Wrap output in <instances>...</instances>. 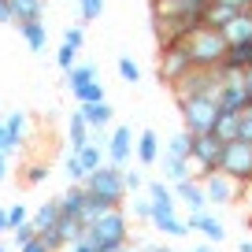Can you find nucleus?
Wrapping results in <instances>:
<instances>
[{"mask_svg":"<svg viewBox=\"0 0 252 252\" xmlns=\"http://www.w3.org/2000/svg\"><path fill=\"white\" fill-rule=\"evenodd\" d=\"M15 149H19V141L11 137V130H8V126L0 123V152H4V156H11Z\"/></svg>","mask_w":252,"mask_h":252,"instance_id":"39","label":"nucleus"},{"mask_svg":"<svg viewBox=\"0 0 252 252\" xmlns=\"http://www.w3.org/2000/svg\"><path fill=\"white\" fill-rule=\"evenodd\" d=\"M152 226L159 230V234H167V237H186L189 234V222L186 219H178V204H152Z\"/></svg>","mask_w":252,"mask_h":252,"instance_id":"12","label":"nucleus"},{"mask_svg":"<svg viewBox=\"0 0 252 252\" xmlns=\"http://www.w3.org/2000/svg\"><path fill=\"white\" fill-rule=\"evenodd\" d=\"M182 45H186L189 60H193V67H204V71H215V67H222V60H226V37H222L219 30H212V26H197V30H189L186 37H182Z\"/></svg>","mask_w":252,"mask_h":252,"instance_id":"1","label":"nucleus"},{"mask_svg":"<svg viewBox=\"0 0 252 252\" xmlns=\"http://www.w3.org/2000/svg\"><path fill=\"white\" fill-rule=\"evenodd\" d=\"M237 141H249L252 145V104L245 111H237Z\"/></svg>","mask_w":252,"mask_h":252,"instance_id":"34","label":"nucleus"},{"mask_svg":"<svg viewBox=\"0 0 252 252\" xmlns=\"http://www.w3.org/2000/svg\"><path fill=\"white\" fill-rule=\"evenodd\" d=\"M237 252H252V241H237Z\"/></svg>","mask_w":252,"mask_h":252,"instance_id":"55","label":"nucleus"},{"mask_svg":"<svg viewBox=\"0 0 252 252\" xmlns=\"http://www.w3.org/2000/svg\"><path fill=\"white\" fill-rule=\"evenodd\" d=\"M123 249H126V245H104L100 252H123Z\"/></svg>","mask_w":252,"mask_h":252,"instance_id":"54","label":"nucleus"},{"mask_svg":"<svg viewBox=\"0 0 252 252\" xmlns=\"http://www.w3.org/2000/svg\"><path fill=\"white\" fill-rule=\"evenodd\" d=\"M78 11H82V23H93L104 15V0H78Z\"/></svg>","mask_w":252,"mask_h":252,"instance_id":"35","label":"nucleus"},{"mask_svg":"<svg viewBox=\"0 0 252 252\" xmlns=\"http://www.w3.org/2000/svg\"><path fill=\"white\" fill-rule=\"evenodd\" d=\"M200 186H204V200H208V204H215V208L234 204V200L241 197V186H237L234 178H226L222 171L204 174V178H200Z\"/></svg>","mask_w":252,"mask_h":252,"instance_id":"10","label":"nucleus"},{"mask_svg":"<svg viewBox=\"0 0 252 252\" xmlns=\"http://www.w3.org/2000/svg\"><path fill=\"white\" fill-rule=\"evenodd\" d=\"M0 252H8V249H4V245H0Z\"/></svg>","mask_w":252,"mask_h":252,"instance_id":"58","label":"nucleus"},{"mask_svg":"<svg viewBox=\"0 0 252 252\" xmlns=\"http://www.w3.org/2000/svg\"><path fill=\"white\" fill-rule=\"evenodd\" d=\"M178 115L189 134H212L215 119H219V100L215 96H186V100H178Z\"/></svg>","mask_w":252,"mask_h":252,"instance_id":"3","label":"nucleus"},{"mask_svg":"<svg viewBox=\"0 0 252 252\" xmlns=\"http://www.w3.org/2000/svg\"><path fill=\"white\" fill-rule=\"evenodd\" d=\"M145 197H149L152 204H159V208L174 204V193H171V186H167L163 178H149V182H145Z\"/></svg>","mask_w":252,"mask_h":252,"instance_id":"27","label":"nucleus"},{"mask_svg":"<svg viewBox=\"0 0 252 252\" xmlns=\"http://www.w3.org/2000/svg\"><path fill=\"white\" fill-rule=\"evenodd\" d=\"M186 222H189V234H200L208 245H222L226 241V226H222V219H215L212 212H193Z\"/></svg>","mask_w":252,"mask_h":252,"instance_id":"13","label":"nucleus"},{"mask_svg":"<svg viewBox=\"0 0 252 252\" xmlns=\"http://www.w3.org/2000/svg\"><path fill=\"white\" fill-rule=\"evenodd\" d=\"M67 141H71V149H74V152H78L82 145H89V141H93V130H89V123L78 115V111H74V115H71V123H67Z\"/></svg>","mask_w":252,"mask_h":252,"instance_id":"24","label":"nucleus"},{"mask_svg":"<svg viewBox=\"0 0 252 252\" xmlns=\"http://www.w3.org/2000/svg\"><path fill=\"white\" fill-rule=\"evenodd\" d=\"M4 126H8V130H11V137H15L19 145L26 141V115H23V111H11V115L4 119Z\"/></svg>","mask_w":252,"mask_h":252,"instance_id":"32","label":"nucleus"},{"mask_svg":"<svg viewBox=\"0 0 252 252\" xmlns=\"http://www.w3.org/2000/svg\"><path fill=\"white\" fill-rule=\"evenodd\" d=\"M119 78H123L126 86H137V82H141V67H137V60L119 56Z\"/></svg>","mask_w":252,"mask_h":252,"instance_id":"30","label":"nucleus"},{"mask_svg":"<svg viewBox=\"0 0 252 252\" xmlns=\"http://www.w3.org/2000/svg\"><path fill=\"white\" fill-rule=\"evenodd\" d=\"M222 149H226V145H222L215 134H193V149H189L193 174H197V178L215 174V171H219V159H222Z\"/></svg>","mask_w":252,"mask_h":252,"instance_id":"6","label":"nucleus"},{"mask_svg":"<svg viewBox=\"0 0 252 252\" xmlns=\"http://www.w3.org/2000/svg\"><path fill=\"white\" fill-rule=\"evenodd\" d=\"M19 33H23V41L30 45V52H33V56L45 52L48 33H45V23H41V19H33V23H19Z\"/></svg>","mask_w":252,"mask_h":252,"instance_id":"21","label":"nucleus"},{"mask_svg":"<svg viewBox=\"0 0 252 252\" xmlns=\"http://www.w3.org/2000/svg\"><path fill=\"white\" fill-rule=\"evenodd\" d=\"M56 204H60V219H82V208H86V189H82V186H71L67 193H60V197H56Z\"/></svg>","mask_w":252,"mask_h":252,"instance_id":"16","label":"nucleus"},{"mask_svg":"<svg viewBox=\"0 0 252 252\" xmlns=\"http://www.w3.org/2000/svg\"><path fill=\"white\" fill-rule=\"evenodd\" d=\"M249 230H252V208H249Z\"/></svg>","mask_w":252,"mask_h":252,"instance_id":"57","label":"nucleus"},{"mask_svg":"<svg viewBox=\"0 0 252 252\" xmlns=\"http://www.w3.org/2000/svg\"><path fill=\"white\" fill-rule=\"evenodd\" d=\"M60 237H63V245H74L78 237H86V222L82 219H60Z\"/></svg>","mask_w":252,"mask_h":252,"instance_id":"29","label":"nucleus"},{"mask_svg":"<svg viewBox=\"0 0 252 252\" xmlns=\"http://www.w3.org/2000/svg\"><path fill=\"white\" fill-rule=\"evenodd\" d=\"M19 252H48V249H45V245H41V237L33 234V237H30V241H26V245H19Z\"/></svg>","mask_w":252,"mask_h":252,"instance_id":"45","label":"nucleus"},{"mask_svg":"<svg viewBox=\"0 0 252 252\" xmlns=\"http://www.w3.org/2000/svg\"><path fill=\"white\" fill-rule=\"evenodd\" d=\"M74 156H78V163H82V171H86V174H93L96 167H104V152H100V145H93V141L82 145Z\"/></svg>","mask_w":252,"mask_h":252,"instance_id":"28","label":"nucleus"},{"mask_svg":"<svg viewBox=\"0 0 252 252\" xmlns=\"http://www.w3.org/2000/svg\"><path fill=\"white\" fill-rule=\"evenodd\" d=\"M215 4H226L234 11H252V0H215Z\"/></svg>","mask_w":252,"mask_h":252,"instance_id":"46","label":"nucleus"},{"mask_svg":"<svg viewBox=\"0 0 252 252\" xmlns=\"http://www.w3.org/2000/svg\"><path fill=\"white\" fill-rule=\"evenodd\" d=\"M222 71H234V74L252 71V45H230L226 60H222Z\"/></svg>","mask_w":252,"mask_h":252,"instance_id":"19","label":"nucleus"},{"mask_svg":"<svg viewBox=\"0 0 252 252\" xmlns=\"http://www.w3.org/2000/svg\"><path fill=\"white\" fill-rule=\"evenodd\" d=\"M159 171H163V182L167 186H178L186 178H197L193 174V163L189 159H171V156H159Z\"/></svg>","mask_w":252,"mask_h":252,"instance_id":"17","label":"nucleus"},{"mask_svg":"<svg viewBox=\"0 0 252 252\" xmlns=\"http://www.w3.org/2000/svg\"><path fill=\"white\" fill-rule=\"evenodd\" d=\"M33 234H45V230H56L60 226V204H56V200H45V204L37 208V212H33Z\"/></svg>","mask_w":252,"mask_h":252,"instance_id":"22","label":"nucleus"},{"mask_svg":"<svg viewBox=\"0 0 252 252\" xmlns=\"http://www.w3.org/2000/svg\"><path fill=\"white\" fill-rule=\"evenodd\" d=\"M130 212H134V219L149 222V219H152V200L145 197V193H137V197H134V204H130Z\"/></svg>","mask_w":252,"mask_h":252,"instance_id":"36","label":"nucleus"},{"mask_svg":"<svg viewBox=\"0 0 252 252\" xmlns=\"http://www.w3.org/2000/svg\"><path fill=\"white\" fill-rule=\"evenodd\" d=\"M67 252H100V245H96L93 241V237H78V241H74V245H67Z\"/></svg>","mask_w":252,"mask_h":252,"instance_id":"42","label":"nucleus"},{"mask_svg":"<svg viewBox=\"0 0 252 252\" xmlns=\"http://www.w3.org/2000/svg\"><path fill=\"white\" fill-rule=\"evenodd\" d=\"M23 222H26V208H23V204H11V208H8V230L23 226Z\"/></svg>","mask_w":252,"mask_h":252,"instance_id":"43","label":"nucleus"},{"mask_svg":"<svg viewBox=\"0 0 252 252\" xmlns=\"http://www.w3.org/2000/svg\"><path fill=\"white\" fill-rule=\"evenodd\" d=\"M212 134L219 137L222 145L237 141V115H234V111H219V119H215V130H212Z\"/></svg>","mask_w":252,"mask_h":252,"instance_id":"26","label":"nucleus"},{"mask_svg":"<svg viewBox=\"0 0 252 252\" xmlns=\"http://www.w3.org/2000/svg\"><path fill=\"white\" fill-rule=\"evenodd\" d=\"M193 71V60H189L186 45L182 41H174V45H159V63H156V74L163 86H174L178 78H186V74Z\"/></svg>","mask_w":252,"mask_h":252,"instance_id":"7","label":"nucleus"},{"mask_svg":"<svg viewBox=\"0 0 252 252\" xmlns=\"http://www.w3.org/2000/svg\"><path fill=\"white\" fill-rule=\"evenodd\" d=\"M45 178H48V167H45V163H33V167H26V182H30V186H41Z\"/></svg>","mask_w":252,"mask_h":252,"instance_id":"41","label":"nucleus"},{"mask_svg":"<svg viewBox=\"0 0 252 252\" xmlns=\"http://www.w3.org/2000/svg\"><path fill=\"white\" fill-rule=\"evenodd\" d=\"M219 86H222L219 67H215V71L193 67L186 78H178V82L171 86V93H174V100H186V96H219Z\"/></svg>","mask_w":252,"mask_h":252,"instance_id":"5","label":"nucleus"},{"mask_svg":"<svg viewBox=\"0 0 252 252\" xmlns=\"http://www.w3.org/2000/svg\"><path fill=\"white\" fill-rule=\"evenodd\" d=\"M134 130L126 123H119L115 130L108 134V167H119V171H126V163L134 159Z\"/></svg>","mask_w":252,"mask_h":252,"instance_id":"11","label":"nucleus"},{"mask_svg":"<svg viewBox=\"0 0 252 252\" xmlns=\"http://www.w3.org/2000/svg\"><path fill=\"white\" fill-rule=\"evenodd\" d=\"M171 193H174V204L189 208V215H193V212H204V208H208L200 178H186V182H178V186H171Z\"/></svg>","mask_w":252,"mask_h":252,"instance_id":"14","label":"nucleus"},{"mask_svg":"<svg viewBox=\"0 0 252 252\" xmlns=\"http://www.w3.org/2000/svg\"><path fill=\"white\" fill-rule=\"evenodd\" d=\"M123 186H126V197H137V193H145V174L141 171H123Z\"/></svg>","mask_w":252,"mask_h":252,"instance_id":"33","label":"nucleus"},{"mask_svg":"<svg viewBox=\"0 0 252 252\" xmlns=\"http://www.w3.org/2000/svg\"><path fill=\"white\" fill-rule=\"evenodd\" d=\"M86 234L93 237L96 245H130V222H126V212L123 208H108L100 219H93L86 226Z\"/></svg>","mask_w":252,"mask_h":252,"instance_id":"4","label":"nucleus"},{"mask_svg":"<svg viewBox=\"0 0 252 252\" xmlns=\"http://www.w3.org/2000/svg\"><path fill=\"white\" fill-rule=\"evenodd\" d=\"M152 252H174V249H167V245H152Z\"/></svg>","mask_w":252,"mask_h":252,"instance_id":"56","label":"nucleus"},{"mask_svg":"<svg viewBox=\"0 0 252 252\" xmlns=\"http://www.w3.org/2000/svg\"><path fill=\"white\" fill-rule=\"evenodd\" d=\"M123 252H152V245H126Z\"/></svg>","mask_w":252,"mask_h":252,"instance_id":"48","label":"nucleus"},{"mask_svg":"<svg viewBox=\"0 0 252 252\" xmlns=\"http://www.w3.org/2000/svg\"><path fill=\"white\" fill-rule=\"evenodd\" d=\"M89 82H96V63H74L71 71H67V86H71V93H78L82 86H89Z\"/></svg>","mask_w":252,"mask_h":252,"instance_id":"25","label":"nucleus"},{"mask_svg":"<svg viewBox=\"0 0 252 252\" xmlns=\"http://www.w3.org/2000/svg\"><path fill=\"white\" fill-rule=\"evenodd\" d=\"M189 149H193V134L182 126V130H174V134L167 137L163 156H171V159H189Z\"/></svg>","mask_w":252,"mask_h":252,"instance_id":"23","label":"nucleus"},{"mask_svg":"<svg viewBox=\"0 0 252 252\" xmlns=\"http://www.w3.org/2000/svg\"><path fill=\"white\" fill-rule=\"evenodd\" d=\"M63 171L71 174L74 182H86V171H82V163H78V156H74V152H71V156H67V163H63Z\"/></svg>","mask_w":252,"mask_h":252,"instance_id":"40","label":"nucleus"},{"mask_svg":"<svg viewBox=\"0 0 252 252\" xmlns=\"http://www.w3.org/2000/svg\"><path fill=\"white\" fill-rule=\"evenodd\" d=\"M0 23H11V11H8V4L0 0Z\"/></svg>","mask_w":252,"mask_h":252,"instance_id":"51","label":"nucleus"},{"mask_svg":"<svg viewBox=\"0 0 252 252\" xmlns=\"http://www.w3.org/2000/svg\"><path fill=\"white\" fill-rule=\"evenodd\" d=\"M189 252H219V245H208L204 241V245H197V249H189Z\"/></svg>","mask_w":252,"mask_h":252,"instance_id":"50","label":"nucleus"},{"mask_svg":"<svg viewBox=\"0 0 252 252\" xmlns=\"http://www.w3.org/2000/svg\"><path fill=\"white\" fill-rule=\"evenodd\" d=\"M89 193V197H96L100 204H108V208H123V200H126V186H123V171L119 167H96L93 174H86V186H82Z\"/></svg>","mask_w":252,"mask_h":252,"instance_id":"2","label":"nucleus"},{"mask_svg":"<svg viewBox=\"0 0 252 252\" xmlns=\"http://www.w3.org/2000/svg\"><path fill=\"white\" fill-rule=\"evenodd\" d=\"M8 230V208H0V234Z\"/></svg>","mask_w":252,"mask_h":252,"instance_id":"52","label":"nucleus"},{"mask_svg":"<svg viewBox=\"0 0 252 252\" xmlns=\"http://www.w3.org/2000/svg\"><path fill=\"white\" fill-rule=\"evenodd\" d=\"M74 100L78 104H100L104 100V86L100 82H89V86H82L78 93H74Z\"/></svg>","mask_w":252,"mask_h":252,"instance_id":"31","label":"nucleus"},{"mask_svg":"<svg viewBox=\"0 0 252 252\" xmlns=\"http://www.w3.org/2000/svg\"><path fill=\"white\" fill-rule=\"evenodd\" d=\"M74 56H78V52H74L71 45H60V52H56V67H60V71L67 74V71L74 67Z\"/></svg>","mask_w":252,"mask_h":252,"instance_id":"38","label":"nucleus"},{"mask_svg":"<svg viewBox=\"0 0 252 252\" xmlns=\"http://www.w3.org/2000/svg\"><path fill=\"white\" fill-rule=\"evenodd\" d=\"M11 234H15V245H26V241H30V237H33V222L26 219L23 226H15V230H11Z\"/></svg>","mask_w":252,"mask_h":252,"instance_id":"44","label":"nucleus"},{"mask_svg":"<svg viewBox=\"0 0 252 252\" xmlns=\"http://www.w3.org/2000/svg\"><path fill=\"white\" fill-rule=\"evenodd\" d=\"M219 74H222V86H219V111H245L249 108V93H245V78L241 74H234V71H222L219 67Z\"/></svg>","mask_w":252,"mask_h":252,"instance_id":"9","label":"nucleus"},{"mask_svg":"<svg viewBox=\"0 0 252 252\" xmlns=\"http://www.w3.org/2000/svg\"><path fill=\"white\" fill-rule=\"evenodd\" d=\"M241 78H245V93H249V104H252V71H245Z\"/></svg>","mask_w":252,"mask_h":252,"instance_id":"47","label":"nucleus"},{"mask_svg":"<svg viewBox=\"0 0 252 252\" xmlns=\"http://www.w3.org/2000/svg\"><path fill=\"white\" fill-rule=\"evenodd\" d=\"M8 178V156H4V152H0V182Z\"/></svg>","mask_w":252,"mask_h":252,"instance_id":"49","label":"nucleus"},{"mask_svg":"<svg viewBox=\"0 0 252 252\" xmlns=\"http://www.w3.org/2000/svg\"><path fill=\"white\" fill-rule=\"evenodd\" d=\"M63 45H71L74 52H78V48L86 45V30H82V26H67V30H63Z\"/></svg>","mask_w":252,"mask_h":252,"instance_id":"37","label":"nucleus"},{"mask_svg":"<svg viewBox=\"0 0 252 252\" xmlns=\"http://www.w3.org/2000/svg\"><path fill=\"white\" fill-rule=\"evenodd\" d=\"M78 115L89 123V130H104V126H111V104L100 100V104H78Z\"/></svg>","mask_w":252,"mask_h":252,"instance_id":"18","label":"nucleus"},{"mask_svg":"<svg viewBox=\"0 0 252 252\" xmlns=\"http://www.w3.org/2000/svg\"><path fill=\"white\" fill-rule=\"evenodd\" d=\"M4 4H8V0H4Z\"/></svg>","mask_w":252,"mask_h":252,"instance_id":"59","label":"nucleus"},{"mask_svg":"<svg viewBox=\"0 0 252 252\" xmlns=\"http://www.w3.org/2000/svg\"><path fill=\"white\" fill-rule=\"evenodd\" d=\"M159 156H163V145H159V137H156V130H141V134L134 137V159L141 167H152V163H159Z\"/></svg>","mask_w":252,"mask_h":252,"instance_id":"15","label":"nucleus"},{"mask_svg":"<svg viewBox=\"0 0 252 252\" xmlns=\"http://www.w3.org/2000/svg\"><path fill=\"white\" fill-rule=\"evenodd\" d=\"M11 23H33V19L45 15V4L41 0H8Z\"/></svg>","mask_w":252,"mask_h":252,"instance_id":"20","label":"nucleus"},{"mask_svg":"<svg viewBox=\"0 0 252 252\" xmlns=\"http://www.w3.org/2000/svg\"><path fill=\"white\" fill-rule=\"evenodd\" d=\"M219 171L226 174V178H234L237 186H249L252 182V145L249 141H230L226 149H222Z\"/></svg>","mask_w":252,"mask_h":252,"instance_id":"8","label":"nucleus"},{"mask_svg":"<svg viewBox=\"0 0 252 252\" xmlns=\"http://www.w3.org/2000/svg\"><path fill=\"white\" fill-rule=\"evenodd\" d=\"M241 197L249 200V208H252V182H249V186H241Z\"/></svg>","mask_w":252,"mask_h":252,"instance_id":"53","label":"nucleus"}]
</instances>
